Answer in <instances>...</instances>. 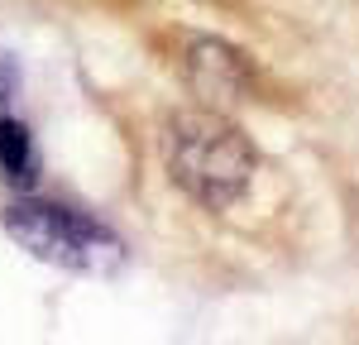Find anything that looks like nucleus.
<instances>
[{
    "label": "nucleus",
    "mask_w": 359,
    "mask_h": 345,
    "mask_svg": "<svg viewBox=\"0 0 359 345\" xmlns=\"http://www.w3.org/2000/svg\"><path fill=\"white\" fill-rule=\"evenodd\" d=\"M5 230L34 259L57 264V269H77V273H111L125 259V245L101 221H91V216L72 211V206H57V201H20V206H10Z\"/></svg>",
    "instance_id": "2"
},
{
    "label": "nucleus",
    "mask_w": 359,
    "mask_h": 345,
    "mask_svg": "<svg viewBox=\"0 0 359 345\" xmlns=\"http://www.w3.org/2000/svg\"><path fill=\"white\" fill-rule=\"evenodd\" d=\"M34 144H29V130L20 120H0V172H5V182H15V187H29L34 182Z\"/></svg>",
    "instance_id": "4"
},
{
    "label": "nucleus",
    "mask_w": 359,
    "mask_h": 345,
    "mask_svg": "<svg viewBox=\"0 0 359 345\" xmlns=\"http://www.w3.org/2000/svg\"><path fill=\"white\" fill-rule=\"evenodd\" d=\"M187 77H192L196 96H206L211 106H235V101H245V91H249L245 58L235 53L230 43H216V39H196L192 43Z\"/></svg>",
    "instance_id": "3"
},
{
    "label": "nucleus",
    "mask_w": 359,
    "mask_h": 345,
    "mask_svg": "<svg viewBox=\"0 0 359 345\" xmlns=\"http://www.w3.org/2000/svg\"><path fill=\"white\" fill-rule=\"evenodd\" d=\"M168 172L211 211H225L254 177V149L221 111H182L168 120Z\"/></svg>",
    "instance_id": "1"
}]
</instances>
